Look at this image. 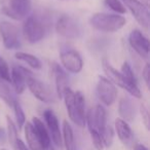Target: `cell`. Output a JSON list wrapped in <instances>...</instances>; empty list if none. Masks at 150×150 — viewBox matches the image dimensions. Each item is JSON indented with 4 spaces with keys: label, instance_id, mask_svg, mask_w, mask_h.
Returning a JSON list of instances; mask_svg holds the SVG:
<instances>
[{
    "label": "cell",
    "instance_id": "obj_2",
    "mask_svg": "<svg viewBox=\"0 0 150 150\" xmlns=\"http://www.w3.org/2000/svg\"><path fill=\"white\" fill-rule=\"evenodd\" d=\"M88 23L91 27L97 31L114 33L125 27L127 24V20L123 16L117 15V13H97L90 18Z\"/></svg>",
    "mask_w": 150,
    "mask_h": 150
},
{
    "label": "cell",
    "instance_id": "obj_29",
    "mask_svg": "<svg viewBox=\"0 0 150 150\" xmlns=\"http://www.w3.org/2000/svg\"><path fill=\"white\" fill-rule=\"evenodd\" d=\"M0 78L11 83V69L7 62L0 56Z\"/></svg>",
    "mask_w": 150,
    "mask_h": 150
},
{
    "label": "cell",
    "instance_id": "obj_26",
    "mask_svg": "<svg viewBox=\"0 0 150 150\" xmlns=\"http://www.w3.org/2000/svg\"><path fill=\"white\" fill-rule=\"evenodd\" d=\"M104 4L117 15H125L127 13V8L121 0H104Z\"/></svg>",
    "mask_w": 150,
    "mask_h": 150
},
{
    "label": "cell",
    "instance_id": "obj_9",
    "mask_svg": "<svg viewBox=\"0 0 150 150\" xmlns=\"http://www.w3.org/2000/svg\"><path fill=\"white\" fill-rule=\"evenodd\" d=\"M121 1L125 8L131 11L132 16L135 18L138 24L147 30L150 23V13L147 5L141 2L140 0H121Z\"/></svg>",
    "mask_w": 150,
    "mask_h": 150
},
{
    "label": "cell",
    "instance_id": "obj_37",
    "mask_svg": "<svg viewBox=\"0 0 150 150\" xmlns=\"http://www.w3.org/2000/svg\"><path fill=\"white\" fill-rule=\"evenodd\" d=\"M59 1H64V0H59Z\"/></svg>",
    "mask_w": 150,
    "mask_h": 150
},
{
    "label": "cell",
    "instance_id": "obj_31",
    "mask_svg": "<svg viewBox=\"0 0 150 150\" xmlns=\"http://www.w3.org/2000/svg\"><path fill=\"white\" fill-rule=\"evenodd\" d=\"M91 138H92L93 144L97 150H104V144H103L102 136L98 133H90Z\"/></svg>",
    "mask_w": 150,
    "mask_h": 150
},
{
    "label": "cell",
    "instance_id": "obj_11",
    "mask_svg": "<svg viewBox=\"0 0 150 150\" xmlns=\"http://www.w3.org/2000/svg\"><path fill=\"white\" fill-rule=\"evenodd\" d=\"M26 84H27L29 91L32 93V95L37 100L43 103H52L54 101V95L50 92V88L45 83L34 77L33 73L27 76Z\"/></svg>",
    "mask_w": 150,
    "mask_h": 150
},
{
    "label": "cell",
    "instance_id": "obj_23",
    "mask_svg": "<svg viewBox=\"0 0 150 150\" xmlns=\"http://www.w3.org/2000/svg\"><path fill=\"white\" fill-rule=\"evenodd\" d=\"M15 57L17 60L21 61V62L25 63L27 64L28 66H30L31 68L33 69H41L42 67V64H41V61L35 57L34 54H29V52H17L15 54Z\"/></svg>",
    "mask_w": 150,
    "mask_h": 150
},
{
    "label": "cell",
    "instance_id": "obj_22",
    "mask_svg": "<svg viewBox=\"0 0 150 150\" xmlns=\"http://www.w3.org/2000/svg\"><path fill=\"white\" fill-rule=\"evenodd\" d=\"M0 99H2L3 102L11 108L13 103L17 101L16 94L9 86V82L5 81L2 78H0Z\"/></svg>",
    "mask_w": 150,
    "mask_h": 150
},
{
    "label": "cell",
    "instance_id": "obj_25",
    "mask_svg": "<svg viewBox=\"0 0 150 150\" xmlns=\"http://www.w3.org/2000/svg\"><path fill=\"white\" fill-rule=\"evenodd\" d=\"M13 112H15V116H16V122H17V127H19V129H23L24 125L26 123V115L24 112L23 108H22L21 104L19 103V101H16L13 105Z\"/></svg>",
    "mask_w": 150,
    "mask_h": 150
},
{
    "label": "cell",
    "instance_id": "obj_34",
    "mask_svg": "<svg viewBox=\"0 0 150 150\" xmlns=\"http://www.w3.org/2000/svg\"><path fill=\"white\" fill-rule=\"evenodd\" d=\"M7 139V136H6V132L4 131L3 129L0 127V144H3L5 142V140Z\"/></svg>",
    "mask_w": 150,
    "mask_h": 150
},
{
    "label": "cell",
    "instance_id": "obj_4",
    "mask_svg": "<svg viewBox=\"0 0 150 150\" xmlns=\"http://www.w3.org/2000/svg\"><path fill=\"white\" fill-rule=\"evenodd\" d=\"M0 11L9 19L22 21L31 13V0H0Z\"/></svg>",
    "mask_w": 150,
    "mask_h": 150
},
{
    "label": "cell",
    "instance_id": "obj_19",
    "mask_svg": "<svg viewBox=\"0 0 150 150\" xmlns=\"http://www.w3.org/2000/svg\"><path fill=\"white\" fill-rule=\"evenodd\" d=\"M31 123H32V125H33L34 129H35V133H36V135H37L38 139H39L43 149L44 150L50 149L52 139H50V134H48V131H47V129H46L45 125L43 123V121L40 120L38 117H33Z\"/></svg>",
    "mask_w": 150,
    "mask_h": 150
},
{
    "label": "cell",
    "instance_id": "obj_18",
    "mask_svg": "<svg viewBox=\"0 0 150 150\" xmlns=\"http://www.w3.org/2000/svg\"><path fill=\"white\" fill-rule=\"evenodd\" d=\"M136 112H137V109H136L135 103L133 102L131 98L123 97L119 100L118 113L119 116H120L119 118L127 121V122H131L135 119Z\"/></svg>",
    "mask_w": 150,
    "mask_h": 150
},
{
    "label": "cell",
    "instance_id": "obj_6",
    "mask_svg": "<svg viewBox=\"0 0 150 150\" xmlns=\"http://www.w3.org/2000/svg\"><path fill=\"white\" fill-rule=\"evenodd\" d=\"M23 35L29 43L35 44L45 36V26L38 18L28 16L23 24Z\"/></svg>",
    "mask_w": 150,
    "mask_h": 150
},
{
    "label": "cell",
    "instance_id": "obj_3",
    "mask_svg": "<svg viewBox=\"0 0 150 150\" xmlns=\"http://www.w3.org/2000/svg\"><path fill=\"white\" fill-rule=\"evenodd\" d=\"M102 68L105 75H106V78L110 80L115 86H117L122 88V90L127 91L134 98H137V99L142 98L141 91H140L138 84L132 83L131 81H129L122 75V73L117 70V69H115L106 59H104L102 61Z\"/></svg>",
    "mask_w": 150,
    "mask_h": 150
},
{
    "label": "cell",
    "instance_id": "obj_16",
    "mask_svg": "<svg viewBox=\"0 0 150 150\" xmlns=\"http://www.w3.org/2000/svg\"><path fill=\"white\" fill-rule=\"evenodd\" d=\"M52 72L54 78V86H56V95L59 99H63V93L67 88H69L68 76L66 72L61 68L60 65L52 63Z\"/></svg>",
    "mask_w": 150,
    "mask_h": 150
},
{
    "label": "cell",
    "instance_id": "obj_35",
    "mask_svg": "<svg viewBox=\"0 0 150 150\" xmlns=\"http://www.w3.org/2000/svg\"><path fill=\"white\" fill-rule=\"evenodd\" d=\"M134 150H148V148L143 144H136L135 147H134Z\"/></svg>",
    "mask_w": 150,
    "mask_h": 150
},
{
    "label": "cell",
    "instance_id": "obj_1",
    "mask_svg": "<svg viewBox=\"0 0 150 150\" xmlns=\"http://www.w3.org/2000/svg\"><path fill=\"white\" fill-rule=\"evenodd\" d=\"M65 106L69 118L79 127H86V98L81 91L73 92L72 90L67 88L63 93Z\"/></svg>",
    "mask_w": 150,
    "mask_h": 150
},
{
    "label": "cell",
    "instance_id": "obj_12",
    "mask_svg": "<svg viewBox=\"0 0 150 150\" xmlns=\"http://www.w3.org/2000/svg\"><path fill=\"white\" fill-rule=\"evenodd\" d=\"M61 64L65 70L73 74H77L83 68V60L80 54L75 50H65L60 54Z\"/></svg>",
    "mask_w": 150,
    "mask_h": 150
},
{
    "label": "cell",
    "instance_id": "obj_24",
    "mask_svg": "<svg viewBox=\"0 0 150 150\" xmlns=\"http://www.w3.org/2000/svg\"><path fill=\"white\" fill-rule=\"evenodd\" d=\"M6 125H7V132L6 136L8 142L11 146L13 147V145L16 144L17 140L19 139V135H18V127L16 125V123L13 121V119L7 115L6 116Z\"/></svg>",
    "mask_w": 150,
    "mask_h": 150
},
{
    "label": "cell",
    "instance_id": "obj_17",
    "mask_svg": "<svg viewBox=\"0 0 150 150\" xmlns=\"http://www.w3.org/2000/svg\"><path fill=\"white\" fill-rule=\"evenodd\" d=\"M114 132L117 134V137L123 145H132L134 140V134L129 122L122 120L121 118H116L114 122Z\"/></svg>",
    "mask_w": 150,
    "mask_h": 150
},
{
    "label": "cell",
    "instance_id": "obj_33",
    "mask_svg": "<svg viewBox=\"0 0 150 150\" xmlns=\"http://www.w3.org/2000/svg\"><path fill=\"white\" fill-rule=\"evenodd\" d=\"M13 148L15 150H29V148L27 147V145H26L20 138L17 140V142H16V144L13 145Z\"/></svg>",
    "mask_w": 150,
    "mask_h": 150
},
{
    "label": "cell",
    "instance_id": "obj_36",
    "mask_svg": "<svg viewBox=\"0 0 150 150\" xmlns=\"http://www.w3.org/2000/svg\"><path fill=\"white\" fill-rule=\"evenodd\" d=\"M1 150H7V149H5V148H2V149H1Z\"/></svg>",
    "mask_w": 150,
    "mask_h": 150
},
{
    "label": "cell",
    "instance_id": "obj_20",
    "mask_svg": "<svg viewBox=\"0 0 150 150\" xmlns=\"http://www.w3.org/2000/svg\"><path fill=\"white\" fill-rule=\"evenodd\" d=\"M24 132L29 150H44L31 122H26L24 125Z\"/></svg>",
    "mask_w": 150,
    "mask_h": 150
},
{
    "label": "cell",
    "instance_id": "obj_8",
    "mask_svg": "<svg viewBox=\"0 0 150 150\" xmlns=\"http://www.w3.org/2000/svg\"><path fill=\"white\" fill-rule=\"evenodd\" d=\"M0 36L2 38L3 45L7 50H19L21 47L20 30L15 24L3 21L0 23Z\"/></svg>",
    "mask_w": 150,
    "mask_h": 150
},
{
    "label": "cell",
    "instance_id": "obj_14",
    "mask_svg": "<svg viewBox=\"0 0 150 150\" xmlns=\"http://www.w3.org/2000/svg\"><path fill=\"white\" fill-rule=\"evenodd\" d=\"M131 47L144 60L149 58V40L140 30L134 29L129 35Z\"/></svg>",
    "mask_w": 150,
    "mask_h": 150
},
{
    "label": "cell",
    "instance_id": "obj_5",
    "mask_svg": "<svg viewBox=\"0 0 150 150\" xmlns=\"http://www.w3.org/2000/svg\"><path fill=\"white\" fill-rule=\"evenodd\" d=\"M56 31L59 35L66 39H78L81 37V26L76 19L68 15H63L59 18L56 24Z\"/></svg>",
    "mask_w": 150,
    "mask_h": 150
},
{
    "label": "cell",
    "instance_id": "obj_15",
    "mask_svg": "<svg viewBox=\"0 0 150 150\" xmlns=\"http://www.w3.org/2000/svg\"><path fill=\"white\" fill-rule=\"evenodd\" d=\"M32 74L30 70L21 66H13L11 71V82L16 95H21L26 90V79L28 75Z\"/></svg>",
    "mask_w": 150,
    "mask_h": 150
},
{
    "label": "cell",
    "instance_id": "obj_10",
    "mask_svg": "<svg viewBox=\"0 0 150 150\" xmlns=\"http://www.w3.org/2000/svg\"><path fill=\"white\" fill-rule=\"evenodd\" d=\"M97 96L102 104L111 106L115 103L117 98V88L109 79L104 76H99L97 82Z\"/></svg>",
    "mask_w": 150,
    "mask_h": 150
},
{
    "label": "cell",
    "instance_id": "obj_30",
    "mask_svg": "<svg viewBox=\"0 0 150 150\" xmlns=\"http://www.w3.org/2000/svg\"><path fill=\"white\" fill-rule=\"evenodd\" d=\"M140 114H141L142 120L145 125V127L147 129H149L150 127V118H149V110H148L147 106L144 104L140 105Z\"/></svg>",
    "mask_w": 150,
    "mask_h": 150
},
{
    "label": "cell",
    "instance_id": "obj_27",
    "mask_svg": "<svg viewBox=\"0 0 150 150\" xmlns=\"http://www.w3.org/2000/svg\"><path fill=\"white\" fill-rule=\"evenodd\" d=\"M114 135H115V132L113 129V127L111 125H107L102 133V140L105 148H108L112 145L113 140H114Z\"/></svg>",
    "mask_w": 150,
    "mask_h": 150
},
{
    "label": "cell",
    "instance_id": "obj_32",
    "mask_svg": "<svg viewBox=\"0 0 150 150\" xmlns=\"http://www.w3.org/2000/svg\"><path fill=\"white\" fill-rule=\"evenodd\" d=\"M149 75H150V65L147 63L145 65V67L143 68V70H142V77H143L144 82H145L146 86L148 88H149Z\"/></svg>",
    "mask_w": 150,
    "mask_h": 150
},
{
    "label": "cell",
    "instance_id": "obj_28",
    "mask_svg": "<svg viewBox=\"0 0 150 150\" xmlns=\"http://www.w3.org/2000/svg\"><path fill=\"white\" fill-rule=\"evenodd\" d=\"M120 72L122 73V75L125 76V78H127V80H129V81H131L132 83L138 84L137 78H136L135 74H134L133 69H132L131 65H129L127 62H123V64L121 65Z\"/></svg>",
    "mask_w": 150,
    "mask_h": 150
},
{
    "label": "cell",
    "instance_id": "obj_7",
    "mask_svg": "<svg viewBox=\"0 0 150 150\" xmlns=\"http://www.w3.org/2000/svg\"><path fill=\"white\" fill-rule=\"evenodd\" d=\"M86 125L90 133H98L102 136L107 125V112L102 105H96L90 108L86 114Z\"/></svg>",
    "mask_w": 150,
    "mask_h": 150
},
{
    "label": "cell",
    "instance_id": "obj_13",
    "mask_svg": "<svg viewBox=\"0 0 150 150\" xmlns=\"http://www.w3.org/2000/svg\"><path fill=\"white\" fill-rule=\"evenodd\" d=\"M43 117L46 123V129L50 136V139L54 142V144L59 148L63 147L62 141V132L60 129V123L57 115L52 109H46L43 112Z\"/></svg>",
    "mask_w": 150,
    "mask_h": 150
},
{
    "label": "cell",
    "instance_id": "obj_21",
    "mask_svg": "<svg viewBox=\"0 0 150 150\" xmlns=\"http://www.w3.org/2000/svg\"><path fill=\"white\" fill-rule=\"evenodd\" d=\"M62 141H63V146H65L66 150H77L76 149V144H75L73 129L67 120L63 121Z\"/></svg>",
    "mask_w": 150,
    "mask_h": 150
}]
</instances>
